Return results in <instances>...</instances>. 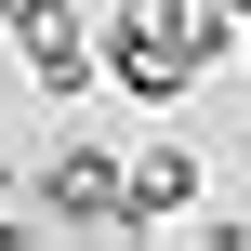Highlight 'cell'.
I'll return each instance as SVG.
<instances>
[{"label": "cell", "instance_id": "6da1fadb", "mask_svg": "<svg viewBox=\"0 0 251 251\" xmlns=\"http://www.w3.org/2000/svg\"><path fill=\"white\" fill-rule=\"evenodd\" d=\"M13 199L40 212V238H132V199H119V159L93 132H66L40 172H13Z\"/></svg>", "mask_w": 251, "mask_h": 251}, {"label": "cell", "instance_id": "7a4b0ae2", "mask_svg": "<svg viewBox=\"0 0 251 251\" xmlns=\"http://www.w3.org/2000/svg\"><path fill=\"white\" fill-rule=\"evenodd\" d=\"M0 53L53 93V106H79L93 93V40H79V0H0Z\"/></svg>", "mask_w": 251, "mask_h": 251}, {"label": "cell", "instance_id": "3957f363", "mask_svg": "<svg viewBox=\"0 0 251 251\" xmlns=\"http://www.w3.org/2000/svg\"><path fill=\"white\" fill-rule=\"evenodd\" d=\"M119 199H132V238H146V225L199 212V159H185V146H132V159H119Z\"/></svg>", "mask_w": 251, "mask_h": 251}, {"label": "cell", "instance_id": "277c9868", "mask_svg": "<svg viewBox=\"0 0 251 251\" xmlns=\"http://www.w3.org/2000/svg\"><path fill=\"white\" fill-rule=\"evenodd\" d=\"M0 199H13V172H0Z\"/></svg>", "mask_w": 251, "mask_h": 251}]
</instances>
